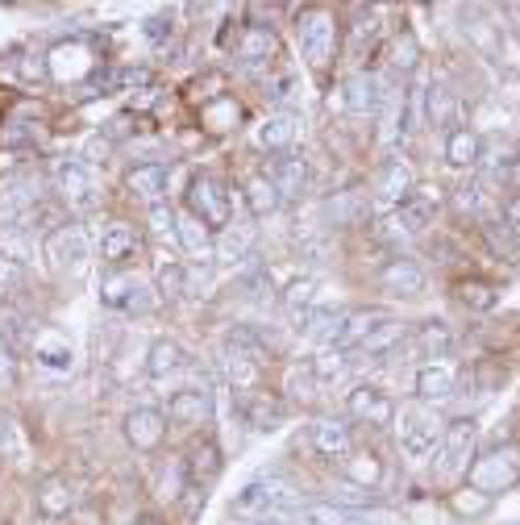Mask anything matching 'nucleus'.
I'll use <instances>...</instances> for the list:
<instances>
[{"mask_svg":"<svg viewBox=\"0 0 520 525\" xmlns=\"http://www.w3.org/2000/svg\"><path fill=\"white\" fill-rule=\"evenodd\" d=\"M400 71H412V63H416V42H412V34H404V42H396V59H392Z\"/></svg>","mask_w":520,"mask_h":525,"instance_id":"48","label":"nucleus"},{"mask_svg":"<svg viewBox=\"0 0 520 525\" xmlns=\"http://www.w3.org/2000/svg\"><path fill=\"white\" fill-rule=\"evenodd\" d=\"M271 50H275V34L267 30V25H246L242 42H238V55L250 59V63H258V59H267Z\"/></svg>","mask_w":520,"mask_h":525,"instance_id":"28","label":"nucleus"},{"mask_svg":"<svg viewBox=\"0 0 520 525\" xmlns=\"http://www.w3.org/2000/svg\"><path fill=\"white\" fill-rule=\"evenodd\" d=\"M454 109H458L454 92H450L446 84H433L429 96H425V121H429V125H446V121L454 117Z\"/></svg>","mask_w":520,"mask_h":525,"instance_id":"31","label":"nucleus"},{"mask_svg":"<svg viewBox=\"0 0 520 525\" xmlns=\"http://www.w3.org/2000/svg\"><path fill=\"white\" fill-rule=\"evenodd\" d=\"M250 421H254V430H275V421H279V405L267 396H258L254 405H250Z\"/></svg>","mask_w":520,"mask_h":525,"instance_id":"40","label":"nucleus"},{"mask_svg":"<svg viewBox=\"0 0 520 525\" xmlns=\"http://www.w3.org/2000/svg\"><path fill=\"white\" fill-rule=\"evenodd\" d=\"M475 434H479L475 417H458V421H450L446 430H441V446H437L441 471H458L466 463V455H471V446H475Z\"/></svg>","mask_w":520,"mask_h":525,"instance_id":"10","label":"nucleus"},{"mask_svg":"<svg viewBox=\"0 0 520 525\" xmlns=\"http://www.w3.org/2000/svg\"><path fill=\"white\" fill-rule=\"evenodd\" d=\"M184 475H188L192 488H200V496H204L208 484H217V475H221V450H217V442L204 438L200 446H192V455L184 459Z\"/></svg>","mask_w":520,"mask_h":525,"instance_id":"18","label":"nucleus"},{"mask_svg":"<svg viewBox=\"0 0 520 525\" xmlns=\"http://www.w3.org/2000/svg\"><path fill=\"white\" fill-rule=\"evenodd\" d=\"M379 280H383V288L392 292V296H416V292L425 288V271L416 267L412 259H396V263L383 267Z\"/></svg>","mask_w":520,"mask_h":525,"instance_id":"20","label":"nucleus"},{"mask_svg":"<svg viewBox=\"0 0 520 525\" xmlns=\"http://www.w3.org/2000/svg\"><path fill=\"white\" fill-rule=\"evenodd\" d=\"M150 230L154 234H175V213H171V205H150Z\"/></svg>","mask_w":520,"mask_h":525,"instance_id":"44","label":"nucleus"},{"mask_svg":"<svg viewBox=\"0 0 520 525\" xmlns=\"http://www.w3.org/2000/svg\"><path fill=\"white\" fill-rule=\"evenodd\" d=\"M408 192H412V171L400 159H387L383 171H379V196L387 200V205H400Z\"/></svg>","mask_w":520,"mask_h":525,"instance_id":"26","label":"nucleus"},{"mask_svg":"<svg viewBox=\"0 0 520 525\" xmlns=\"http://www.w3.org/2000/svg\"><path fill=\"white\" fill-rule=\"evenodd\" d=\"M246 205H250L254 217H267V213L279 209V192H275V184L267 180V175H254V180L246 184Z\"/></svg>","mask_w":520,"mask_h":525,"instance_id":"29","label":"nucleus"},{"mask_svg":"<svg viewBox=\"0 0 520 525\" xmlns=\"http://www.w3.org/2000/svg\"><path fill=\"white\" fill-rule=\"evenodd\" d=\"M312 446H317L325 459H342V455H350V425H346V421H337V417L312 421Z\"/></svg>","mask_w":520,"mask_h":525,"instance_id":"19","label":"nucleus"},{"mask_svg":"<svg viewBox=\"0 0 520 525\" xmlns=\"http://www.w3.org/2000/svg\"><path fill=\"white\" fill-rule=\"evenodd\" d=\"M520 480V459L512 446H500V450H487L483 459L471 463V488L479 492H508L512 484Z\"/></svg>","mask_w":520,"mask_h":525,"instance_id":"5","label":"nucleus"},{"mask_svg":"<svg viewBox=\"0 0 520 525\" xmlns=\"http://www.w3.org/2000/svg\"><path fill=\"white\" fill-rule=\"evenodd\" d=\"M346 409H350L354 421H367V425H375V430H387V425L396 421V400L383 388H371V384H358L346 396Z\"/></svg>","mask_w":520,"mask_h":525,"instance_id":"8","label":"nucleus"},{"mask_svg":"<svg viewBox=\"0 0 520 525\" xmlns=\"http://www.w3.org/2000/svg\"><path fill=\"white\" fill-rule=\"evenodd\" d=\"M450 330H446V325H441V321H429L425 325V330H421V350H425V355H441V350H450Z\"/></svg>","mask_w":520,"mask_h":525,"instance_id":"36","label":"nucleus"},{"mask_svg":"<svg viewBox=\"0 0 520 525\" xmlns=\"http://www.w3.org/2000/svg\"><path fill=\"white\" fill-rule=\"evenodd\" d=\"M454 209H458V213H471V217H479V213H483V188H479L475 180L458 184V188H454Z\"/></svg>","mask_w":520,"mask_h":525,"instance_id":"35","label":"nucleus"},{"mask_svg":"<svg viewBox=\"0 0 520 525\" xmlns=\"http://www.w3.org/2000/svg\"><path fill=\"white\" fill-rule=\"evenodd\" d=\"M383 100H387V92H383V80L375 71H354L350 80H346V109L350 113H379L383 109Z\"/></svg>","mask_w":520,"mask_h":525,"instance_id":"15","label":"nucleus"},{"mask_svg":"<svg viewBox=\"0 0 520 525\" xmlns=\"http://www.w3.org/2000/svg\"><path fill=\"white\" fill-rule=\"evenodd\" d=\"M437 188L433 184H412V192L396 205V221L404 225V230H425V225L433 221V213H437Z\"/></svg>","mask_w":520,"mask_h":525,"instance_id":"12","label":"nucleus"},{"mask_svg":"<svg viewBox=\"0 0 520 525\" xmlns=\"http://www.w3.org/2000/svg\"><path fill=\"white\" fill-rule=\"evenodd\" d=\"M146 34H150V38H163V34H171V21H163V17L146 21Z\"/></svg>","mask_w":520,"mask_h":525,"instance_id":"50","label":"nucleus"},{"mask_svg":"<svg viewBox=\"0 0 520 525\" xmlns=\"http://www.w3.org/2000/svg\"><path fill=\"white\" fill-rule=\"evenodd\" d=\"M125 438L134 450H159L167 438V417L159 409H134L125 417Z\"/></svg>","mask_w":520,"mask_h":525,"instance_id":"13","label":"nucleus"},{"mask_svg":"<svg viewBox=\"0 0 520 525\" xmlns=\"http://www.w3.org/2000/svg\"><path fill=\"white\" fill-rule=\"evenodd\" d=\"M296 125H300L296 113H271L263 125H258V142H263L267 150H288L292 138H296Z\"/></svg>","mask_w":520,"mask_h":525,"instance_id":"24","label":"nucleus"},{"mask_svg":"<svg viewBox=\"0 0 520 525\" xmlns=\"http://www.w3.org/2000/svg\"><path fill=\"white\" fill-rule=\"evenodd\" d=\"M188 205L192 217L208 230H229V217H233V200L229 188L217 180V175H196L192 188H188Z\"/></svg>","mask_w":520,"mask_h":525,"instance_id":"3","label":"nucleus"},{"mask_svg":"<svg viewBox=\"0 0 520 525\" xmlns=\"http://www.w3.org/2000/svg\"><path fill=\"white\" fill-rule=\"evenodd\" d=\"M34 500H38V509H42L46 517H67V513L75 509V492H71L67 480H46Z\"/></svg>","mask_w":520,"mask_h":525,"instance_id":"27","label":"nucleus"},{"mask_svg":"<svg viewBox=\"0 0 520 525\" xmlns=\"http://www.w3.org/2000/svg\"><path fill=\"white\" fill-rule=\"evenodd\" d=\"M100 300L109 309H121V313H134V317H142V313H150V288L142 284V280H134V275H104L100 280Z\"/></svg>","mask_w":520,"mask_h":525,"instance_id":"7","label":"nucleus"},{"mask_svg":"<svg viewBox=\"0 0 520 525\" xmlns=\"http://www.w3.org/2000/svg\"><path fill=\"white\" fill-rule=\"evenodd\" d=\"M17 388V359H13V346L0 342V392H13Z\"/></svg>","mask_w":520,"mask_h":525,"instance_id":"43","label":"nucleus"},{"mask_svg":"<svg viewBox=\"0 0 520 525\" xmlns=\"http://www.w3.org/2000/svg\"><path fill=\"white\" fill-rule=\"evenodd\" d=\"M184 267L179 263H171V267H159V288L167 292V296H175V292H184Z\"/></svg>","mask_w":520,"mask_h":525,"instance_id":"45","label":"nucleus"},{"mask_svg":"<svg viewBox=\"0 0 520 525\" xmlns=\"http://www.w3.org/2000/svg\"><path fill=\"white\" fill-rule=\"evenodd\" d=\"M404 338V325L396 321V317H379L371 330H367V338L358 342V355H367V359H383L387 350H392L396 342Z\"/></svg>","mask_w":520,"mask_h":525,"instance_id":"22","label":"nucleus"},{"mask_svg":"<svg viewBox=\"0 0 520 525\" xmlns=\"http://www.w3.org/2000/svg\"><path fill=\"white\" fill-rule=\"evenodd\" d=\"M454 388H458V375L446 363H425L416 371V400H421V405H446Z\"/></svg>","mask_w":520,"mask_h":525,"instance_id":"14","label":"nucleus"},{"mask_svg":"<svg viewBox=\"0 0 520 525\" xmlns=\"http://www.w3.org/2000/svg\"><path fill=\"white\" fill-rule=\"evenodd\" d=\"M346 509H337V505H308L304 513H300V521L304 525H346Z\"/></svg>","mask_w":520,"mask_h":525,"instance_id":"37","label":"nucleus"},{"mask_svg":"<svg viewBox=\"0 0 520 525\" xmlns=\"http://www.w3.org/2000/svg\"><path fill=\"white\" fill-rule=\"evenodd\" d=\"M450 505H454V513H462V517H479V513L491 509V496L479 492V488H462V492H454Z\"/></svg>","mask_w":520,"mask_h":525,"instance_id":"34","label":"nucleus"},{"mask_svg":"<svg viewBox=\"0 0 520 525\" xmlns=\"http://www.w3.org/2000/svg\"><path fill=\"white\" fill-rule=\"evenodd\" d=\"M504 217H508V225H520V192L504 200Z\"/></svg>","mask_w":520,"mask_h":525,"instance_id":"49","label":"nucleus"},{"mask_svg":"<svg viewBox=\"0 0 520 525\" xmlns=\"http://www.w3.org/2000/svg\"><path fill=\"white\" fill-rule=\"evenodd\" d=\"M346 525H379V521H367V517H346Z\"/></svg>","mask_w":520,"mask_h":525,"instance_id":"51","label":"nucleus"},{"mask_svg":"<svg viewBox=\"0 0 520 525\" xmlns=\"http://www.w3.org/2000/svg\"><path fill=\"white\" fill-rule=\"evenodd\" d=\"M296 38H300V55L312 67H325L333 59V46H337V21L325 9H312L296 21Z\"/></svg>","mask_w":520,"mask_h":525,"instance_id":"4","label":"nucleus"},{"mask_svg":"<svg viewBox=\"0 0 520 525\" xmlns=\"http://www.w3.org/2000/svg\"><path fill=\"white\" fill-rule=\"evenodd\" d=\"M184 371V346L171 342V338H159L150 342V355H146V375L150 380H167V375Z\"/></svg>","mask_w":520,"mask_h":525,"instance_id":"21","label":"nucleus"},{"mask_svg":"<svg viewBox=\"0 0 520 525\" xmlns=\"http://www.w3.org/2000/svg\"><path fill=\"white\" fill-rule=\"evenodd\" d=\"M441 425L437 417H433V409L429 405H408V409H400V425H396V438H400V450L408 459H429V455H437V446H441Z\"/></svg>","mask_w":520,"mask_h":525,"instance_id":"2","label":"nucleus"},{"mask_svg":"<svg viewBox=\"0 0 520 525\" xmlns=\"http://www.w3.org/2000/svg\"><path fill=\"white\" fill-rule=\"evenodd\" d=\"M129 250H134V230H129V225H109L104 238H100V259L117 263V259L129 255Z\"/></svg>","mask_w":520,"mask_h":525,"instance_id":"32","label":"nucleus"},{"mask_svg":"<svg viewBox=\"0 0 520 525\" xmlns=\"http://www.w3.org/2000/svg\"><path fill=\"white\" fill-rule=\"evenodd\" d=\"M479 155H483V142H479L475 130H466V125L446 138V163L450 167H475Z\"/></svg>","mask_w":520,"mask_h":525,"instance_id":"25","label":"nucleus"},{"mask_svg":"<svg viewBox=\"0 0 520 525\" xmlns=\"http://www.w3.org/2000/svg\"><path fill=\"white\" fill-rule=\"evenodd\" d=\"M55 184H59V196L67 200L71 209H92L96 205V180H92V167L88 163L63 159L55 167Z\"/></svg>","mask_w":520,"mask_h":525,"instance_id":"9","label":"nucleus"},{"mask_svg":"<svg viewBox=\"0 0 520 525\" xmlns=\"http://www.w3.org/2000/svg\"><path fill=\"white\" fill-rule=\"evenodd\" d=\"M21 284H25L21 263H17V259H9V255H0V296L21 292Z\"/></svg>","mask_w":520,"mask_h":525,"instance_id":"39","label":"nucleus"},{"mask_svg":"<svg viewBox=\"0 0 520 525\" xmlns=\"http://www.w3.org/2000/svg\"><path fill=\"white\" fill-rule=\"evenodd\" d=\"M167 180H171L167 163H138L134 171L125 175V188L134 192L138 200H146V205H159L163 192H167Z\"/></svg>","mask_w":520,"mask_h":525,"instance_id":"17","label":"nucleus"},{"mask_svg":"<svg viewBox=\"0 0 520 525\" xmlns=\"http://www.w3.org/2000/svg\"><path fill=\"white\" fill-rule=\"evenodd\" d=\"M38 359H42V367H50V371H67V367H71V346L55 338V342L38 346Z\"/></svg>","mask_w":520,"mask_h":525,"instance_id":"38","label":"nucleus"},{"mask_svg":"<svg viewBox=\"0 0 520 525\" xmlns=\"http://www.w3.org/2000/svg\"><path fill=\"white\" fill-rule=\"evenodd\" d=\"M267 180L275 184L279 200L300 196L304 184H308V163H304V155H296V150H279V155L271 159V167H267Z\"/></svg>","mask_w":520,"mask_h":525,"instance_id":"11","label":"nucleus"},{"mask_svg":"<svg viewBox=\"0 0 520 525\" xmlns=\"http://www.w3.org/2000/svg\"><path fill=\"white\" fill-rule=\"evenodd\" d=\"M312 388H317V371H312V363H292L288 367V396L292 400H308Z\"/></svg>","mask_w":520,"mask_h":525,"instance_id":"33","label":"nucleus"},{"mask_svg":"<svg viewBox=\"0 0 520 525\" xmlns=\"http://www.w3.org/2000/svg\"><path fill=\"white\" fill-rule=\"evenodd\" d=\"M317 296H321V280H317V275H300V280H292L288 292H283V305H288L292 313H300V309L317 305Z\"/></svg>","mask_w":520,"mask_h":525,"instance_id":"30","label":"nucleus"},{"mask_svg":"<svg viewBox=\"0 0 520 525\" xmlns=\"http://www.w3.org/2000/svg\"><path fill=\"white\" fill-rule=\"evenodd\" d=\"M458 296H462V305H471V309H491V305H496V292H491L487 284H458Z\"/></svg>","mask_w":520,"mask_h":525,"instance_id":"42","label":"nucleus"},{"mask_svg":"<svg viewBox=\"0 0 520 525\" xmlns=\"http://www.w3.org/2000/svg\"><path fill=\"white\" fill-rule=\"evenodd\" d=\"M167 417L175 425H208V421H213V392H204V388L175 392L171 405H167Z\"/></svg>","mask_w":520,"mask_h":525,"instance_id":"16","label":"nucleus"},{"mask_svg":"<svg viewBox=\"0 0 520 525\" xmlns=\"http://www.w3.org/2000/svg\"><path fill=\"white\" fill-rule=\"evenodd\" d=\"M346 471H350V480H358V484H379V475H383V467H379L375 455H358Z\"/></svg>","mask_w":520,"mask_h":525,"instance_id":"41","label":"nucleus"},{"mask_svg":"<svg viewBox=\"0 0 520 525\" xmlns=\"http://www.w3.org/2000/svg\"><path fill=\"white\" fill-rule=\"evenodd\" d=\"M487 238H491V246H496V250L504 246V250H508V255H516V246H520V242H516V234H512V225H508V221L500 225V230H496V225H491V230H487Z\"/></svg>","mask_w":520,"mask_h":525,"instance_id":"46","label":"nucleus"},{"mask_svg":"<svg viewBox=\"0 0 520 525\" xmlns=\"http://www.w3.org/2000/svg\"><path fill=\"white\" fill-rule=\"evenodd\" d=\"M246 250H250V234H246V230H238V234L229 230V238H225V246H221V255H229V259H242Z\"/></svg>","mask_w":520,"mask_h":525,"instance_id":"47","label":"nucleus"},{"mask_svg":"<svg viewBox=\"0 0 520 525\" xmlns=\"http://www.w3.org/2000/svg\"><path fill=\"white\" fill-rule=\"evenodd\" d=\"M46 259H50V271L59 275H80L84 263H88V242L75 225H59V230L46 234Z\"/></svg>","mask_w":520,"mask_h":525,"instance_id":"6","label":"nucleus"},{"mask_svg":"<svg viewBox=\"0 0 520 525\" xmlns=\"http://www.w3.org/2000/svg\"><path fill=\"white\" fill-rule=\"evenodd\" d=\"M175 238L184 242V250H188V255H196V259L213 255V230H208V225H200L192 213H188V217H175Z\"/></svg>","mask_w":520,"mask_h":525,"instance_id":"23","label":"nucleus"},{"mask_svg":"<svg viewBox=\"0 0 520 525\" xmlns=\"http://www.w3.org/2000/svg\"><path fill=\"white\" fill-rule=\"evenodd\" d=\"M138 525H159V521H150V517H146V521H138Z\"/></svg>","mask_w":520,"mask_h":525,"instance_id":"52","label":"nucleus"},{"mask_svg":"<svg viewBox=\"0 0 520 525\" xmlns=\"http://www.w3.org/2000/svg\"><path fill=\"white\" fill-rule=\"evenodd\" d=\"M296 505V488L288 484V480H254V484H246L238 496H233V517L238 521H275V517H283Z\"/></svg>","mask_w":520,"mask_h":525,"instance_id":"1","label":"nucleus"}]
</instances>
